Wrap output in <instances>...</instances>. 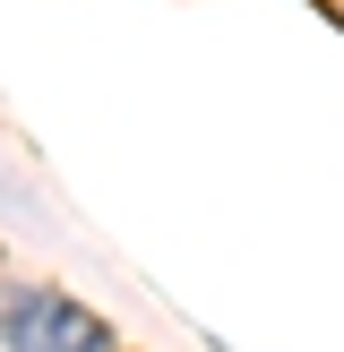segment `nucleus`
<instances>
[{
    "label": "nucleus",
    "mask_w": 344,
    "mask_h": 352,
    "mask_svg": "<svg viewBox=\"0 0 344 352\" xmlns=\"http://www.w3.org/2000/svg\"><path fill=\"white\" fill-rule=\"evenodd\" d=\"M0 344L9 352H112V336L78 301H61L43 284H0Z\"/></svg>",
    "instance_id": "f257e3e1"
}]
</instances>
